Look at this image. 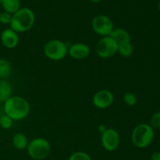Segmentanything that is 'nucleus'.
<instances>
[{"instance_id":"nucleus-1","label":"nucleus","mask_w":160,"mask_h":160,"mask_svg":"<svg viewBox=\"0 0 160 160\" xmlns=\"http://www.w3.org/2000/svg\"><path fill=\"white\" fill-rule=\"evenodd\" d=\"M4 114L12 120H22L30 112V104L28 100L21 96H11L3 106Z\"/></svg>"},{"instance_id":"nucleus-2","label":"nucleus","mask_w":160,"mask_h":160,"mask_svg":"<svg viewBox=\"0 0 160 160\" xmlns=\"http://www.w3.org/2000/svg\"><path fill=\"white\" fill-rule=\"evenodd\" d=\"M35 17L31 9L20 8L17 12L12 15L10 28L17 33L27 32L33 27Z\"/></svg>"},{"instance_id":"nucleus-3","label":"nucleus","mask_w":160,"mask_h":160,"mask_svg":"<svg viewBox=\"0 0 160 160\" xmlns=\"http://www.w3.org/2000/svg\"><path fill=\"white\" fill-rule=\"evenodd\" d=\"M155 137L154 129L147 123H140L134 128L131 140L137 148H145L152 142Z\"/></svg>"},{"instance_id":"nucleus-4","label":"nucleus","mask_w":160,"mask_h":160,"mask_svg":"<svg viewBox=\"0 0 160 160\" xmlns=\"http://www.w3.org/2000/svg\"><path fill=\"white\" fill-rule=\"evenodd\" d=\"M28 154L34 160H43L47 158L51 151L50 144L46 139L37 138L28 142Z\"/></svg>"},{"instance_id":"nucleus-5","label":"nucleus","mask_w":160,"mask_h":160,"mask_svg":"<svg viewBox=\"0 0 160 160\" xmlns=\"http://www.w3.org/2000/svg\"><path fill=\"white\" fill-rule=\"evenodd\" d=\"M45 56L51 60L59 61L68 54V47L62 41L53 39L45 45L43 48Z\"/></svg>"},{"instance_id":"nucleus-6","label":"nucleus","mask_w":160,"mask_h":160,"mask_svg":"<svg viewBox=\"0 0 160 160\" xmlns=\"http://www.w3.org/2000/svg\"><path fill=\"white\" fill-rule=\"evenodd\" d=\"M95 52L102 59H109L118 52V44L110 36L102 37L96 44Z\"/></svg>"},{"instance_id":"nucleus-7","label":"nucleus","mask_w":160,"mask_h":160,"mask_svg":"<svg viewBox=\"0 0 160 160\" xmlns=\"http://www.w3.org/2000/svg\"><path fill=\"white\" fill-rule=\"evenodd\" d=\"M92 27L97 34L102 37L110 35L114 29L113 23L111 19L105 15L95 16L92 20Z\"/></svg>"},{"instance_id":"nucleus-8","label":"nucleus","mask_w":160,"mask_h":160,"mask_svg":"<svg viewBox=\"0 0 160 160\" xmlns=\"http://www.w3.org/2000/svg\"><path fill=\"white\" fill-rule=\"evenodd\" d=\"M120 135L116 130L106 128L101 134V143L103 148L108 152H113L120 145Z\"/></svg>"},{"instance_id":"nucleus-9","label":"nucleus","mask_w":160,"mask_h":160,"mask_svg":"<svg viewBox=\"0 0 160 160\" xmlns=\"http://www.w3.org/2000/svg\"><path fill=\"white\" fill-rule=\"evenodd\" d=\"M114 101V95L110 91L103 89L97 92L94 95L92 102L94 106L99 109L109 108Z\"/></svg>"},{"instance_id":"nucleus-10","label":"nucleus","mask_w":160,"mask_h":160,"mask_svg":"<svg viewBox=\"0 0 160 160\" xmlns=\"http://www.w3.org/2000/svg\"><path fill=\"white\" fill-rule=\"evenodd\" d=\"M1 43L5 48H16L19 43L18 33L14 31L11 28H6L3 30L1 34Z\"/></svg>"},{"instance_id":"nucleus-11","label":"nucleus","mask_w":160,"mask_h":160,"mask_svg":"<svg viewBox=\"0 0 160 160\" xmlns=\"http://www.w3.org/2000/svg\"><path fill=\"white\" fill-rule=\"evenodd\" d=\"M68 54L73 59H84L90 54L88 45L82 42H77L68 48Z\"/></svg>"},{"instance_id":"nucleus-12","label":"nucleus","mask_w":160,"mask_h":160,"mask_svg":"<svg viewBox=\"0 0 160 160\" xmlns=\"http://www.w3.org/2000/svg\"><path fill=\"white\" fill-rule=\"evenodd\" d=\"M109 36L112 38L118 45L129 43L131 42V34L123 28H114Z\"/></svg>"},{"instance_id":"nucleus-13","label":"nucleus","mask_w":160,"mask_h":160,"mask_svg":"<svg viewBox=\"0 0 160 160\" xmlns=\"http://www.w3.org/2000/svg\"><path fill=\"white\" fill-rule=\"evenodd\" d=\"M12 145L14 148L20 151L27 149L28 145V141L26 135L22 133H17L14 134L12 138Z\"/></svg>"},{"instance_id":"nucleus-14","label":"nucleus","mask_w":160,"mask_h":160,"mask_svg":"<svg viewBox=\"0 0 160 160\" xmlns=\"http://www.w3.org/2000/svg\"><path fill=\"white\" fill-rule=\"evenodd\" d=\"M12 96V87L8 81L0 80V102H3Z\"/></svg>"},{"instance_id":"nucleus-15","label":"nucleus","mask_w":160,"mask_h":160,"mask_svg":"<svg viewBox=\"0 0 160 160\" xmlns=\"http://www.w3.org/2000/svg\"><path fill=\"white\" fill-rule=\"evenodd\" d=\"M4 11L10 14H14L20 9V0H2L1 2Z\"/></svg>"},{"instance_id":"nucleus-16","label":"nucleus","mask_w":160,"mask_h":160,"mask_svg":"<svg viewBox=\"0 0 160 160\" xmlns=\"http://www.w3.org/2000/svg\"><path fill=\"white\" fill-rule=\"evenodd\" d=\"M12 73V67L9 61L0 58V80H5L9 78Z\"/></svg>"},{"instance_id":"nucleus-17","label":"nucleus","mask_w":160,"mask_h":160,"mask_svg":"<svg viewBox=\"0 0 160 160\" xmlns=\"http://www.w3.org/2000/svg\"><path fill=\"white\" fill-rule=\"evenodd\" d=\"M118 54L123 57H130L134 53V46L131 42L118 45Z\"/></svg>"},{"instance_id":"nucleus-18","label":"nucleus","mask_w":160,"mask_h":160,"mask_svg":"<svg viewBox=\"0 0 160 160\" xmlns=\"http://www.w3.org/2000/svg\"><path fill=\"white\" fill-rule=\"evenodd\" d=\"M12 123H13V120L7 115L3 114V115L0 116V127L2 129H9L12 127Z\"/></svg>"},{"instance_id":"nucleus-19","label":"nucleus","mask_w":160,"mask_h":160,"mask_svg":"<svg viewBox=\"0 0 160 160\" xmlns=\"http://www.w3.org/2000/svg\"><path fill=\"white\" fill-rule=\"evenodd\" d=\"M123 100L128 106H134L137 103V97L132 92H126L123 95Z\"/></svg>"},{"instance_id":"nucleus-20","label":"nucleus","mask_w":160,"mask_h":160,"mask_svg":"<svg viewBox=\"0 0 160 160\" xmlns=\"http://www.w3.org/2000/svg\"><path fill=\"white\" fill-rule=\"evenodd\" d=\"M68 160H92V158L84 152H76L70 155Z\"/></svg>"},{"instance_id":"nucleus-21","label":"nucleus","mask_w":160,"mask_h":160,"mask_svg":"<svg viewBox=\"0 0 160 160\" xmlns=\"http://www.w3.org/2000/svg\"><path fill=\"white\" fill-rule=\"evenodd\" d=\"M149 125L153 129H160V111L152 116Z\"/></svg>"},{"instance_id":"nucleus-22","label":"nucleus","mask_w":160,"mask_h":160,"mask_svg":"<svg viewBox=\"0 0 160 160\" xmlns=\"http://www.w3.org/2000/svg\"><path fill=\"white\" fill-rule=\"evenodd\" d=\"M11 20H12V14L5 11L0 13V23L3 24H10Z\"/></svg>"},{"instance_id":"nucleus-23","label":"nucleus","mask_w":160,"mask_h":160,"mask_svg":"<svg viewBox=\"0 0 160 160\" xmlns=\"http://www.w3.org/2000/svg\"><path fill=\"white\" fill-rule=\"evenodd\" d=\"M151 160H160V152H155L152 154Z\"/></svg>"},{"instance_id":"nucleus-24","label":"nucleus","mask_w":160,"mask_h":160,"mask_svg":"<svg viewBox=\"0 0 160 160\" xmlns=\"http://www.w3.org/2000/svg\"><path fill=\"white\" fill-rule=\"evenodd\" d=\"M90 1L92 2H94V3H98V2H100L102 1V0H90Z\"/></svg>"},{"instance_id":"nucleus-25","label":"nucleus","mask_w":160,"mask_h":160,"mask_svg":"<svg viewBox=\"0 0 160 160\" xmlns=\"http://www.w3.org/2000/svg\"><path fill=\"white\" fill-rule=\"evenodd\" d=\"M158 9H159V10L160 11V1L159 2V3H158Z\"/></svg>"},{"instance_id":"nucleus-26","label":"nucleus","mask_w":160,"mask_h":160,"mask_svg":"<svg viewBox=\"0 0 160 160\" xmlns=\"http://www.w3.org/2000/svg\"><path fill=\"white\" fill-rule=\"evenodd\" d=\"M2 2V0H0V3H1Z\"/></svg>"}]
</instances>
